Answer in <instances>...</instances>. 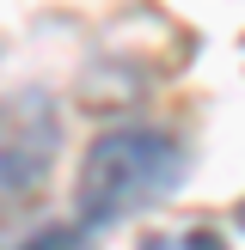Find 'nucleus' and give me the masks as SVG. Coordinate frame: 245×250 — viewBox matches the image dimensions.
<instances>
[{"mask_svg":"<svg viewBox=\"0 0 245 250\" xmlns=\"http://www.w3.org/2000/svg\"><path fill=\"white\" fill-rule=\"evenodd\" d=\"M55 110H49L43 92H12L0 98V189L6 195H24L49 177L55 165Z\"/></svg>","mask_w":245,"mask_h":250,"instance_id":"nucleus-2","label":"nucleus"},{"mask_svg":"<svg viewBox=\"0 0 245 250\" xmlns=\"http://www.w3.org/2000/svg\"><path fill=\"white\" fill-rule=\"evenodd\" d=\"M233 220H239V226H245V202H239V214H233Z\"/></svg>","mask_w":245,"mask_h":250,"instance_id":"nucleus-3","label":"nucleus"},{"mask_svg":"<svg viewBox=\"0 0 245 250\" xmlns=\"http://www.w3.org/2000/svg\"><path fill=\"white\" fill-rule=\"evenodd\" d=\"M178 183H184V146L166 128H110L92 141V153L80 165L74 208H80L86 226H104V220L166 202Z\"/></svg>","mask_w":245,"mask_h":250,"instance_id":"nucleus-1","label":"nucleus"}]
</instances>
